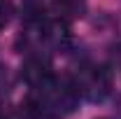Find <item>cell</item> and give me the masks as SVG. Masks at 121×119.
Returning a JSON list of instances; mask_svg holds the SVG:
<instances>
[{"label": "cell", "mask_w": 121, "mask_h": 119, "mask_svg": "<svg viewBox=\"0 0 121 119\" xmlns=\"http://www.w3.org/2000/svg\"><path fill=\"white\" fill-rule=\"evenodd\" d=\"M54 2L63 14H77L84 7V0H54Z\"/></svg>", "instance_id": "cell-2"}, {"label": "cell", "mask_w": 121, "mask_h": 119, "mask_svg": "<svg viewBox=\"0 0 121 119\" xmlns=\"http://www.w3.org/2000/svg\"><path fill=\"white\" fill-rule=\"evenodd\" d=\"M72 84L79 98L89 103H103L112 93V73L100 63H84L72 77Z\"/></svg>", "instance_id": "cell-1"}, {"label": "cell", "mask_w": 121, "mask_h": 119, "mask_svg": "<svg viewBox=\"0 0 121 119\" xmlns=\"http://www.w3.org/2000/svg\"><path fill=\"white\" fill-rule=\"evenodd\" d=\"M0 119H7V114H5V110L0 107Z\"/></svg>", "instance_id": "cell-4"}, {"label": "cell", "mask_w": 121, "mask_h": 119, "mask_svg": "<svg viewBox=\"0 0 121 119\" xmlns=\"http://www.w3.org/2000/svg\"><path fill=\"white\" fill-rule=\"evenodd\" d=\"M100 119H109V117H100Z\"/></svg>", "instance_id": "cell-5"}, {"label": "cell", "mask_w": 121, "mask_h": 119, "mask_svg": "<svg viewBox=\"0 0 121 119\" xmlns=\"http://www.w3.org/2000/svg\"><path fill=\"white\" fill-rule=\"evenodd\" d=\"M14 14V7H12V0H0V30L9 23V19Z\"/></svg>", "instance_id": "cell-3"}]
</instances>
